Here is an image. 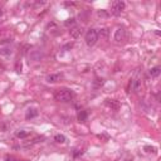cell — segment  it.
<instances>
[{"label":"cell","instance_id":"cell-22","mask_svg":"<svg viewBox=\"0 0 161 161\" xmlns=\"http://www.w3.org/2000/svg\"><path fill=\"white\" fill-rule=\"evenodd\" d=\"M98 17H108V14L105 10H100L98 11Z\"/></svg>","mask_w":161,"mask_h":161},{"label":"cell","instance_id":"cell-11","mask_svg":"<svg viewBox=\"0 0 161 161\" xmlns=\"http://www.w3.org/2000/svg\"><path fill=\"white\" fill-rule=\"evenodd\" d=\"M97 35H98L101 39H107V37H108V29L103 28V29H101L98 33H97Z\"/></svg>","mask_w":161,"mask_h":161},{"label":"cell","instance_id":"cell-18","mask_svg":"<svg viewBox=\"0 0 161 161\" xmlns=\"http://www.w3.org/2000/svg\"><path fill=\"white\" fill-rule=\"evenodd\" d=\"M82 154H83L82 149H74V151H73V157H78V156H81Z\"/></svg>","mask_w":161,"mask_h":161},{"label":"cell","instance_id":"cell-16","mask_svg":"<svg viewBox=\"0 0 161 161\" xmlns=\"http://www.w3.org/2000/svg\"><path fill=\"white\" fill-rule=\"evenodd\" d=\"M144 150L145 151H146V152H151V154H155V151H156V149H155V147H152V146H145L144 147Z\"/></svg>","mask_w":161,"mask_h":161},{"label":"cell","instance_id":"cell-17","mask_svg":"<svg viewBox=\"0 0 161 161\" xmlns=\"http://www.w3.org/2000/svg\"><path fill=\"white\" fill-rule=\"evenodd\" d=\"M103 83H105V82H103V79H102V78H101V79H100V78H96V81L93 82V84H94V86H96V87H101Z\"/></svg>","mask_w":161,"mask_h":161},{"label":"cell","instance_id":"cell-5","mask_svg":"<svg viewBox=\"0 0 161 161\" xmlns=\"http://www.w3.org/2000/svg\"><path fill=\"white\" fill-rule=\"evenodd\" d=\"M125 38H126V31L124 28H118L117 30H116V33H115V40L117 43L120 42H122V40H125Z\"/></svg>","mask_w":161,"mask_h":161},{"label":"cell","instance_id":"cell-24","mask_svg":"<svg viewBox=\"0 0 161 161\" xmlns=\"http://www.w3.org/2000/svg\"><path fill=\"white\" fill-rule=\"evenodd\" d=\"M1 14H3V11H1V9H0V17H1Z\"/></svg>","mask_w":161,"mask_h":161},{"label":"cell","instance_id":"cell-4","mask_svg":"<svg viewBox=\"0 0 161 161\" xmlns=\"http://www.w3.org/2000/svg\"><path fill=\"white\" fill-rule=\"evenodd\" d=\"M141 88V81L138 78H134V79L130 81V84H128V92L131 91H135V92H138Z\"/></svg>","mask_w":161,"mask_h":161},{"label":"cell","instance_id":"cell-6","mask_svg":"<svg viewBox=\"0 0 161 161\" xmlns=\"http://www.w3.org/2000/svg\"><path fill=\"white\" fill-rule=\"evenodd\" d=\"M63 78V74L62 73H54V74H49L48 77H47V82H49V83H55V82L61 81Z\"/></svg>","mask_w":161,"mask_h":161},{"label":"cell","instance_id":"cell-9","mask_svg":"<svg viewBox=\"0 0 161 161\" xmlns=\"http://www.w3.org/2000/svg\"><path fill=\"white\" fill-rule=\"evenodd\" d=\"M160 73H161V68H160V67H154V68L150 69V75H151L152 78L159 77Z\"/></svg>","mask_w":161,"mask_h":161},{"label":"cell","instance_id":"cell-25","mask_svg":"<svg viewBox=\"0 0 161 161\" xmlns=\"http://www.w3.org/2000/svg\"><path fill=\"white\" fill-rule=\"evenodd\" d=\"M21 161H27V160H21Z\"/></svg>","mask_w":161,"mask_h":161},{"label":"cell","instance_id":"cell-3","mask_svg":"<svg viewBox=\"0 0 161 161\" xmlns=\"http://www.w3.org/2000/svg\"><path fill=\"white\" fill-rule=\"evenodd\" d=\"M125 6H126V4L124 1H121V0L113 1L111 5V13L113 15H116V17H118V15H121V13L125 10Z\"/></svg>","mask_w":161,"mask_h":161},{"label":"cell","instance_id":"cell-12","mask_svg":"<svg viewBox=\"0 0 161 161\" xmlns=\"http://www.w3.org/2000/svg\"><path fill=\"white\" fill-rule=\"evenodd\" d=\"M15 136L18 138H25L29 136V131H25V130H20V131H17V134H15Z\"/></svg>","mask_w":161,"mask_h":161},{"label":"cell","instance_id":"cell-15","mask_svg":"<svg viewBox=\"0 0 161 161\" xmlns=\"http://www.w3.org/2000/svg\"><path fill=\"white\" fill-rule=\"evenodd\" d=\"M65 27H72L73 28L74 25H75V19L74 18H72V19H68V20H65Z\"/></svg>","mask_w":161,"mask_h":161},{"label":"cell","instance_id":"cell-13","mask_svg":"<svg viewBox=\"0 0 161 161\" xmlns=\"http://www.w3.org/2000/svg\"><path fill=\"white\" fill-rule=\"evenodd\" d=\"M107 105L113 110H118V102L115 100H107Z\"/></svg>","mask_w":161,"mask_h":161},{"label":"cell","instance_id":"cell-7","mask_svg":"<svg viewBox=\"0 0 161 161\" xmlns=\"http://www.w3.org/2000/svg\"><path fill=\"white\" fill-rule=\"evenodd\" d=\"M69 34H71V37L72 38H78V37H81V34H82V28L79 27H73V28H71V30H69Z\"/></svg>","mask_w":161,"mask_h":161},{"label":"cell","instance_id":"cell-2","mask_svg":"<svg viewBox=\"0 0 161 161\" xmlns=\"http://www.w3.org/2000/svg\"><path fill=\"white\" fill-rule=\"evenodd\" d=\"M97 39H98V35H97V30L96 29H88L86 33V37H84V40H86V44L88 47H93L94 44L97 43Z\"/></svg>","mask_w":161,"mask_h":161},{"label":"cell","instance_id":"cell-19","mask_svg":"<svg viewBox=\"0 0 161 161\" xmlns=\"http://www.w3.org/2000/svg\"><path fill=\"white\" fill-rule=\"evenodd\" d=\"M11 53V50H9L8 48H3V49H0V54L1 55H9Z\"/></svg>","mask_w":161,"mask_h":161},{"label":"cell","instance_id":"cell-8","mask_svg":"<svg viewBox=\"0 0 161 161\" xmlns=\"http://www.w3.org/2000/svg\"><path fill=\"white\" fill-rule=\"evenodd\" d=\"M38 116V111L35 108H29L27 111V115H25V118L27 120H30V118H34Z\"/></svg>","mask_w":161,"mask_h":161},{"label":"cell","instance_id":"cell-20","mask_svg":"<svg viewBox=\"0 0 161 161\" xmlns=\"http://www.w3.org/2000/svg\"><path fill=\"white\" fill-rule=\"evenodd\" d=\"M72 48H73V43H67L64 47H63V50H64V52H67V50L72 49Z\"/></svg>","mask_w":161,"mask_h":161},{"label":"cell","instance_id":"cell-1","mask_svg":"<svg viewBox=\"0 0 161 161\" xmlns=\"http://www.w3.org/2000/svg\"><path fill=\"white\" fill-rule=\"evenodd\" d=\"M74 97V93L71 90L67 88H62V90H57L54 92V100L58 102H69Z\"/></svg>","mask_w":161,"mask_h":161},{"label":"cell","instance_id":"cell-14","mask_svg":"<svg viewBox=\"0 0 161 161\" xmlns=\"http://www.w3.org/2000/svg\"><path fill=\"white\" fill-rule=\"evenodd\" d=\"M54 141L55 142H58V144H64L65 142V136L64 135H55L54 136Z\"/></svg>","mask_w":161,"mask_h":161},{"label":"cell","instance_id":"cell-10","mask_svg":"<svg viewBox=\"0 0 161 161\" xmlns=\"http://www.w3.org/2000/svg\"><path fill=\"white\" fill-rule=\"evenodd\" d=\"M77 117H78V121L79 122H84L87 120V117H88V113H87V111H79Z\"/></svg>","mask_w":161,"mask_h":161},{"label":"cell","instance_id":"cell-21","mask_svg":"<svg viewBox=\"0 0 161 161\" xmlns=\"http://www.w3.org/2000/svg\"><path fill=\"white\" fill-rule=\"evenodd\" d=\"M15 71H17L18 73H20V72H21V63H20V62H17V65H15Z\"/></svg>","mask_w":161,"mask_h":161},{"label":"cell","instance_id":"cell-23","mask_svg":"<svg viewBox=\"0 0 161 161\" xmlns=\"http://www.w3.org/2000/svg\"><path fill=\"white\" fill-rule=\"evenodd\" d=\"M124 161H134V159H132V157H127V159H125Z\"/></svg>","mask_w":161,"mask_h":161}]
</instances>
